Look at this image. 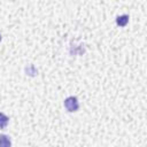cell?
Here are the masks:
<instances>
[{"instance_id":"6da1fadb","label":"cell","mask_w":147,"mask_h":147,"mask_svg":"<svg viewBox=\"0 0 147 147\" xmlns=\"http://www.w3.org/2000/svg\"><path fill=\"white\" fill-rule=\"evenodd\" d=\"M64 107L68 111H76L78 109L79 105H78V101L75 96H69L64 100Z\"/></svg>"},{"instance_id":"7a4b0ae2","label":"cell","mask_w":147,"mask_h":147,"mask_svg":"<svg viewBox=\"0 0 147 147\" xmlns=\"http://www.w3.org/2000/svg\"><path fill=\"white\" fill-rule=\"evenodd\" d=\"M129 22V16L127 15H122V16H118L117 20H116V23L119 25V26H125Z\"/></svg>"},{"instance_id":"3957f363","label":"cell","mask_w":147,"mask_h":147,"mask_svg":"<svg viewBox=\"0 0 147 147\" xmlns=\"http://www.w3.org/2000/svg\"><path fill=\"white\" fill-rule=\"evenodd\" d=\"M0 146L1 147H8V146H10V140H9V138L7 136H3V134L0 136Z\"/></svg>"},{"instance_id":"277c9868","label":"cell","mask_w":147,"mask_h":147,"mask_svg":"<svg viewBox=\"0 0 147 147\" xmlns=\"http://www.w3.org/2000/svg\"><path fill=\"white\" fill-rule=\"evenodd\" d=\"M8 117L5 115V114H2V113H0V129H5L6 126H7V124H8Z\"/></svg>"},{"instance_id":"5b68a950","label":"cell","mask_w":147,"mask_h":147,"mask_svg":"<svg viewBox=\"0 0 147 147\" xmlns=\"http://www.w3.org/2000/svg\"><path fill=\"white\" fill-rule=\"evenodd\" d=\"M25 70H26V74H28V75H30V76H34V75L38 72V71H37V69L34 68V65H32V64H30L29 67H26V69H25Z\"/></svg>"},{"instance_id":"8992f818","label":"cell","mask_w":147,"mask_h":147,"mask_svg":"<svg viewBox=\"0 0 147 147\" xmlns=\"http://www.w3.org/2000/svg\"><path fill=\"white\" fill-rule=\"evenodd\" d=\"M0 40H1V36H0Z\"/></svg>"}]
</instances>
